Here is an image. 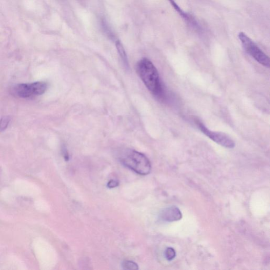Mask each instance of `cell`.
I'll return each mask as SVG.
<instances>
[{"label":"cell","mask_w":270,"mask_h":270,"mask_svg":"<svg viewBox=\"0 0 270 270\" xmlns=\"http://www.w3.org/2000/svg\"><path fill=\"white\" fill-rule=\"evenodd\" d=\"M11 121L10 117L5 116L0 120V132L4 131L8 127Z\"/></svg>","instance_id":"9c48e42d"},{"label":"cell","mask_w":270,"mask_h":270,"mask_svg":"<svg viewBox=\"0 0 270 270\" xmlns=\"http://www.w3.org/2000/svg\"><path fill=\"white\" fill-rule=\"evenodd\" d=\"M165 257L168 261H172L176 257V252L172 247H169L165 251Z\"/></svg>","instance_id":"30bf717a"},{"label":"cell","mask_w":270,"mask_h":270,"mask_svg":"<svg viewBox=\"0 0 270 270\" xmlns=\"http://www.w3.org/2000/svg\"><path fill=\"white\" fill-rule=\"evenodd\" d=\"M62 154H63V156L65 158V160L66 161H68L69 160V156L68 153V151L66 148V147H65L63 148H62Z\"/></svg>","instance_id":"7c38bea8"},{"label":"cell","mask_w":270,"mask_h":270,"mask_svg":"<svg viewBox=\"0 0 270 270\" xmlns=\"http://www.w3.org/2000/svg\"><path fill=\"white\" fill-rule=\"evenodd\" d=\"M47 89V84L45 82H36L32 84H19L13 88V94L19 98H30L33 96L44 94Z\"/></svg>","instance_id":"277c9868"},{"label":"cell","mask_w":270,"mask_h":270,"mask_svg":"<svg viewBox=\"0 0 270 270\" xmlns=\"http://www.w3.org/2000/svg\"><path fill=\"white\" fill-rule=\"evenodd\" d=\"M116 46L118 52H119L122 60L123 61L124 65L128 66V59L125 50L120 41H117Z\"/></svg>","instance_id":"52a82bcc"},{"label":"cell","mask_w":270,"mask_h":270,"mask_svg":"<svg viewBox=\"0 0 270 270\" xmlns=\"http://www.w3.org/2000/svg\"><path fill=\"white\" fill-rule=\"evenodd\" d=\"M197 124L199 129L204 135L214 142L220 145L221 146L227 148H233L235 147L234 142L227 135L210 130L206 128L203 123L199 122H198Z\"/></svg>","instance_id":"5b68a950"},{"label":"cell","mask_w":270,"mask_h":270,"mask_svg":"<svg viewBox=\"0 0 270 270\" xmlns=\"http://www.w3.org/2000/svg\"><path fill=\"white\" fill-rule=\"evenodd\" d=\"M120 160L138 174L147 175L150 172L151 166L148 158L140 152L131 149L124 150L121 154Z\"/></svg>","instance_id":"7a4b0ae2"},{"label":"cell","mask_w":270,"mask_h":270,"mask_svg":"<svg viewBox=\"0 0 270 270\" xmlns=\"http://www.w3.org/2000/svg\"><path fill=\"white\" fill-rule=\"evenodd\" d=\"M161 219L166 221H175L182 219V213L175 206H172L164 209L160 214Z\"/></svg>","instance_id":"8992f818"},{"label":"cell","mask_w":270,"mask_h":270,"mask_svg":"<svg viewBox=\"0 0 270 270\" xmlns=\"http://www.w3.org/2000/svg\"><path fill=\"white\" fill-rule=\"evenodd\" d=\"M120 183L115 179H112L108 183L107 186L109 189H113L119 186Z\"/></svg>","instance_id":"8fae6325"},{"label":"cell","mask_w":270,"mask_h":270,"mask_svg":"<svg viewBox=\"0 0 270 270\" xmlns=\"http://www.w3.org/2000/svg\"><path fill=\"white\" fill-rule=\"evenodd\" d=\"M238 37L244 49L249 55L261 65L270 68V59L268 55L246 33L241 32Z\"/></svg>","instance_id":"3957f363"},{"label":"cell","mask_w":270,"mask_h":270,"mask_svg":"<svg viewBox=\"0 0 270 270\" xmlns=\"http://www.w3.org/2000/svg\"><path fill=\"white\" fill-rule=\"evenodd\" d=\"M137 73L149 91L156 96H161L163 92L160 75L151 61L143 58L136 66Z\"/></svg>","instance_id":"6da1fadb"},{"label":"cell","mask_w":270,"mask_h":270,"mask_svg":"<svg viewBox=\"0 0 270 270\" xmlns=\"http://www.w3.org/2000/svg\"><path fill=\"white\" fill-rule=\"evenodd\" d=\"M122 267L124 270H136L138 266L136 263L131 261H124L122 263Z\"/></svg>","instance_id":"ba28073f"}]
</instances>
